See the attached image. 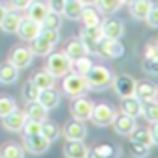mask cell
<instances>
[{
    "instance_id": "53",
    "label": "cell",
    "mask_w": 158,
    "mask_h": 158,
    "mask_svg": "<svg viewBox=\"0 0 158 158\" xmlns=\"http://www.w3.org/2000/svg\"><path fill=\"white\" fill-rule=\"evenodd\" d=\"M156 102H158V97H156Z\"/></svg>"
},
{
    "instance_id": "29",
    "label": "cell",
    "mask_w": 158,
    "mask_h": 158,
    "mask_svg": "<svg viewBox=\"0 0 158 158\" xmlns=\"http://www.w3.org/2000/svg\"><path fill=\"white\" fill-rule=\"evenodd\" d=\"M19 78V69L13 67L10 61L0 65V84H15Z\"/></svg>"
},
{
    "instance_id": "7",
    "label": "cell",
    "mask_w": 158,
    "mask_h": 158,
    "mask_svg": "<svg viewBox=\"0 0 158 158\" xmlns=\"http://www.w3.org/2000/svg\"><path fill=\"white\" fill-rule=\"evenodd\" d=\"M93 106H95V102H93V101H89V99H88V97H84V95L74 97V99H73V102H71V114H73V117L80 119V121H88V119L91 117Z\"/></svg>"
},
{
    "instance_id": "27",
    "label": "cell",
    "mask_w": 158,
    "mask_h": 158,
    "mask_svg": "<svg viewBox=\"0 0 158 158\" xmlns=\"http://www.w3.org/2000/svg\"><path fill=\"white\" fill-rule=\"evenodd\" d=\"M63 52H65L73 61H74V60H78V58H84V56H88V54H89V50L86 48V45H84L80 39H73V41H69Z\"/></svg>"
},
{
    "instance_id": "11",
    "label": "cell",
    "mask_w": 158,
    "mask_h": 158,
    "mask_svg": "<svg viewBox=\"0 0 158 158\" xmlns=\"http://www.w3.org/2000/svg\"><path fill=\"white\" fill-rule=\"evenodd\" d=\"M24 149L30 154H45L50 149V141L39 134V136H24Z\"/></svg>"
},
{
    "instance_id": "32",
    "label": "cell",
    "mask_w": 158,
    "mask_h": 158,
    "mask_svg": "<svg viewBox=\"0 0 158 158\" xmlns=\"http://www.w3.org/2000/svg\"><path fill=\"white\" fill-rule=\"evenodd\" d=\"M128 138H130V141H136V143H143V145L152 147V136H151V130L149 128H138L136 127Z\"/></svg>"
},
{
    "instance_id": "31",
    "label": "cell",
    "mask_w": 158,
    "mask_h": 158,
    "mask_svg": "<svg viewBox=\"0 0 158 158\" xmlns=\"http://www.w3.org/2000/svg\"><path fill=\"white\" fill-rule=\"evenodd\" d=\"M95 6H97V10H99L101 13H104V15H112V13H115V11L121 10L123 0H97Z\"/></svg>"
},
{
    "instance_id": "39",
    "label": "cell",
    "mask_w": 158,
    "mask_h": 158,
    "mask_svg": "<svg viewBox=\"0 0 158 158\" xmlns=\"http://www.w3.org/2000/svg\"><path fill=\"white\" fill-rule=\"evenodd\" d=\"M39 88L37 86H34L32 82H26L24 84V88H23V99L26 101V102H35L37 101V97H39Z\"/></svg>"
},
{
    "instance_id": "48",
    "label": "cell",
    "mask_w": 158,
    "mask_h": 158,
    "mask_svg": "<svg viewBox=\"0 0 158 158\" xmlns=\"http://www.w3.org/2000/svg\"><path fill=\"white\" fill-rule=\"evenodd\" d=\"M149 130H151V136H152V145L158 147V123H152V127Z\"/></svg>"
},
{
    "instance_id": "36",
    "label": "cell",
    "mask_w": 158,
    "mask_h": 158,
    "mask_svg": "<svg viewBox=\"0 0 158 158\" xmlns=\"http://www.w3.org/2000/svg\"><path fill=\"white\" fill-rule=\"evenodd\" d=\"M141 115L152 125V123H158V102L156 101H151V102H143V112Z\"/></svg>"
},
{
    "instance_id": "6",
    "label": "cell",
    "mask_w": 158,
    "mask_h": 158,
    "mask_svg": "<svg viewBox=\"0 0 158 158\" xmlns=\"http://www.w3.org/2000/svg\"><path fill=\"white\" fill-rule=\"evenodd\" d=\"M112 84H114L115 93H117L121 99L136 97V84H138V82L134 80L132 76H128V74H117V76H114Z\"/></svg>"
},
{
    "instance_id": "15",
    "label": "cell",
    "mask_w": 158,
    "mask_h": 158,
    "mask_svg": "<svg viewBox=\"0 0 158 158\" xmlns=\"http://www.w3.org/2000/svg\"><path fill=\"white\" fill-rule=\"evenodd\" d=\"M158 97V86L147 80H141L136 84V99H139L141 102H151L156 101Z\"/></svg>"
},
{
    "instance_id": "20",
    "label": "cell",
    "mask_w": 158,
    "mask_h": 158,
    "mask_svg": "<svg viewBox=\"0 0 158 158\" xmlns=\"http://www.w3.org/2000/svg\"><path fill=\"white\" fill-rule=\"evenodd\" d=\"M37 102L41 106H45L47 110H54L60 106V93L50 88V89H41L39 91V97H37Z\"/></svg>"
},
{
    "instance_id": "1",
    "label": "cell",
    "mask_w": 158,
    "mask_h": 158,
    "mask_svg": "<svg viewBox=\"0 0 158 158\" xmlns=\"http://www.w3.org/2000/svg\"><path fill=\"white\" fill-rule=\"evenodd\" d=\"M86 80H88L89 89H93V91H102V89H106V88L112 84L114 74H112V71H110L108 67H104V65H93V67L89 69V73L86 74Z\"/></svg>"
},
{
    "instance_id": "22",
    "label": "cell",
    "mask_w": 158,
    "mask_h": 158,
    "mask_svg": "<svg viewBox=\"0 0 158 158\" xmlns=\"http://www.w3.org/2000/svg\"><path fill=\"white\" fill-rule=\"evenodd\" d=\"M21 21H23V15L17 13V11H8L2 19V23H0V28H2V32L6 34H17L19 26H21Z\"/></svg>"
},
{
    "instance_id": "10",
    "label": "cell",
    "mask_w": 158,
    "mask_h": 158,
    "mask_svg": "<svg viewBox=\"0 0 158 158\" xmlns=\"http://www.w3.org/2000/svg\"><path fill=\"white\" fill-rule=\"evenodd\" d=\"M41 24L39 23H35V21H32V19H28V17H23V21H21V26H19V30H17V35L23 39V41H34L39 34H41Z\"/></svg>"
},
{
    "instance_id": "50",
    "label": "cell",
    "mask_w": 158,
    "mask_h": 158,
    "mask_svg": "<svg viewBox=\"0 0 158 158\" xmlns=\"http://www.w3.org/2000/svg\"><path fill=\"white\" fill-rule=\"evenodd\" d=\"M8 13V10L4 8V6H0V23H2V19H4V15Z\"/></svg>"
},
{
    "instance_id": "13",
    "label": "cell",
    "mask_w": 158,
    "mask_h": 158,
    "mask_svg": "<svg viewBox=\"0 0 158 158\" xmlns=\"http://www.w3.org/2000/svg\"><path fill=\"white\" fill-rule=\"evenodd\" d=\"M101 30H102V35L108 37V39H121L123 34H125V24L119 21V19H106L101 23Z\"/></svg>"
},
{
    "instance_id": "28",
    "label": "cell",
    "mask_w": 158,
    "mask_h": 158,
    "mask_svg": "<svg viewBox=\"0 0 158 158\" xmlns=\"http://www.w3.org/2000/svg\"><path fill=\"white\" fill-rule=\"evenodd\" d=\"M24 114H26V117H28V119L39 121V123H43V121H47V119H48V110H47L45 106H41L37 101H35V102H28V106H26Z\"/></svg>"
},
{
    "instance_id": "5",
    "label": "cell",
    "mask_w": 158,
    "mask_h": 158,
    "mask_svg": "<svg viewBox=\"0 0 158 158\" xmlns=\"http://www.w3.org/2000/svg\"><path fill=\"white\" fill-rule=\"evenodd\" d=\"M115 115H117V110H115L112 104L101 102V104H95V106H93V112H91V117H89V119H91L93 125H97V127H108V125L114 123Z\"/></svg>"
},
{
    "instance_id": "24",
    "label": "cell",
    "mask_w": 158,
    "mask_h": 158,
    "mask_svg": "<svg viewBox=\"0 0 158 158\" xmlns=\"http://www.w3.org/2000/svg\"><path fill=\"white\" fill-rule=\"evenodd\" d=\"M80 21L84 23V26L93 28V26H101L102 17H101V11H99L97 8H93V6H84L82 15H80Z\"/></svg>"
},
{
    "instance_id": "30",
    "label": "cell",
    "mask_w": 158,
    "mask_h": 158,
    "mask_svg": "<svg viewBox=\"0 0 158 158\" xmlns=\"http://www.w3.org/2000/svg\"><path fill=\"white\" fill-rule=\"evenodd\" d=\"M41 134L52 143V141H56L60 136H61V128H60V125L58 123H54V121H43V125H41Z\"/></svg>"
},
{
    "instance_id": "14",
    "label": "cell",
    "mask_w": 158,
    "mask_h": 158,
    "mask_svg": "<svg viewBox=\"0 0 158 158\" xmlns=\"http://www.w3.org/2000/svg\"><path fill=\"white\" fill-rule=\"evenodd\" d=\"M102 37H104V35H102L101 26H93V28L84 26V30L80 32V37H78V39L86 45V48H88L89 52H95V47H97V43H99Z\"/></svg>"
},
{
    "instance_id": "41",
    "label": "cell",
    "mask_w": 158,
    "mask_h": 158,
    "mask_svg": "<svg viewBox=\"0 0 158 158\" xmlns=\"http://www.w3.org/2000/svg\"><path fill=\"white\" fill-rule=\"evenodd\" d=\"M130 154L134 158H147L149 152H151V147L149 145H143V143H136V141H130Z\"/></svg>"
},
{
    "instance_id": "54",
    "label": "cell",
    "mask_w": 158,
    "mask_h": 158,
    "mask_svg": "<svg viewBox=\"0 0 158 158\" xmlns=\"http://www.w3.org/2000/svg\"><path fill=\"white\" fill-rule=\"evenodd\" d=\"M156 45H158V43H156Z\"/></svg>"
},
{
    "instance_id": "26",
    "label": "cell",
    "mask_w": 158,
    "mask_h": 158,
    "mask_svg": "<svg viewBox=\"0 0 158 158\" xmlns=\"http://www.w3.org/2000/svg\"><path fill=\"white\" fill-rule=\"evenodd\" d=\"M32 43V47H30V50H32V54L34 56H48L52 50H54V43H50V41H47L43 35H37L34 41H30Z\"/></svg>"
},
{
    "instance_id": "19",
    "label": "cell",
    "mask_w": 158,
    "mask_h": 158,
    "mask_svg": "<svg viewBox=\"0 0 158 158\" xmlns=\"http://www.w3.org/2000/svg\"><path fill=\"white\" fill-rule=\"evenodd\" d=\"M141 112H143V102H141L139 99H136V97H127V99H123V102H121V114H125V115L136 119V117L141 115Z\"/></svg>"
},
{
    "instance_id": "37",
    "label": "cell",
    "mask_w": 158,
    "mask_h": 158,
    "mask_svg": "<svg viewBox=\"0 0 158 158\" xmlns=\"http://www.w3.org/2000/svg\"><path fill=\"white\" fill-rule=\"evenodd\" d=\"M41 26L43 28H50V30H60L61 28V15L60 13H54V11H48V15L41 23Z\"/></svg>"
},
{
    "instance_id": "34",
    "label": "cell",
    "mask_w": 158,
    "mask_h": 158,
    "mask_svg": "<svg viewBox=\"0 0 158 158\" xmlns=\"http://www.w3.org/2000/svg\"><path fill=\"white\" fill-rule=\"evenodd\" d=\"M95 151L102 156V158H121V149L112 145V143H101L95 147Z\"/></svg>"
},
{
    "instance_id": "42",
    "label": "cell",
    "mask_w": 158,
    "mask_h": 158,
    "mask_svg": "<svg viewBox=\"0 0 158 158\" xmlns=\"http://www.w3.org/2000/svg\"><path fill=\"white\" fill-rule=\"evenodd\" d=\"M141 69L149 74H158V58H143Z\"/></svg>"
},
{
    "instance_id": "38",
    "label": "cell",
    "mask_w": 158,
    "mask_h": 158,
    "mask_svg": "<svg viewBox=\"0 0 158 158\" xmlns=\"http://www.w3.org/2000/svg\"><path fill=\"white\" fill-rule=\"evenodd\" d=\"M13 110H17V102L13 97H0V119L11 114Z\"/></svg>"
},
{
    "instance_id": "21",
    "label": "cell",
    "mask_w": 158,
    "mask_h": 158,
    "mask_svg": "<svg viewBox=\"0 0 158 158\" xmlns=\"http://www.w3.org/2000/svg\"><path fill=\"white\" fill-rule=\"evenodd\" d=\"M48 11H50V10H48V6H47L45 2H39V0H34V2L30 4V8L26 10V17L41 24V23L45 21V17L48 15Z\"/></svg>"
},
{
    "instance_id": "4",
    "label": "cell",
    "mask_w": 158,
    "mask_h": 158,
    "mask_svg": "<svg viewBox=\"0 0 158 158\" xmlns=\"http://www.w3.org/2000/svg\"><path fill=\"white\" fill-rule=\"evenodd\" d=\"M95 54H99L101 58H108V60H117L125 54V47L123 43H119V39H108L102 37L97 47H95Z\"/></svg>"
},
{
    "instance_id": "23",
    "label": "cell",
    "mask_w": 158,
    "mask_h": 158,
    "mask_svg": "<svg viewBox=\"0 0 158 158\" xmlns=\"http://www.w3.org/2000/svg\"><path fill=\"white\" fill-rule=\"evenodd\" d=\"M82 10H84V4L80 2V0H65L61 15L65 19H69V21H80Z\"/></svg>"
},
{
    "instance_id": "33",
    "label": "cell",
    "mask_w": 158,
    "mask_h": 158,
    "mask_svg": "<svg viewBox=\"0 0 158 158\" xmlns=\"http://www.w3.org/2000/svg\"><path fill=\"white\" fill-rule=\"evenodd\" d=\"M0 158H24V149L17 143H8L0 151Z\"/></svg>"
},
{
    "instance_id": "18",
    "label": "cell",
    "mask_w": 158,
    "mask_h": 158,
    "mask_svg": "<svg viewBox=\"0 0 158 158\" xmlns=\"http://www.w3.org/2000/svg\"><path fill=\"white\" fill-rule=\"evenodd\" d=\"M152 2L151 0H136V2L130 4V17L136 19V21H145L147 15L151 13L152 10Z\"/></svg>"
},
{
    "instance_id": "3",
    "label": "cell",
    "mask_w": 158,
    "mask_h": 158,
    "mask_svg": "<svg viewBox=\"0 0 158 158\" xmlns=\"http://www.w3.org/2000/svg\"><path fill=\"white\" fill-rule=\"evenodd\" d=\"M45 69L48 73H52L56 78L65 76L67 73H71L73 69V60L65 54V52H50L47 56V65Z\"/></svg>"
},
{
    "instance_id": "46",
    "label": "cell",
    "mask_w": 158,
    "mask_h": 158,
    "mask_svg": "<svg viewBox=\"0 0 158 158\" xmlns=\"http://www.w3.org/2000/svg\"><path fill=\"white\" fill-rule=\"evenodd\" d=\"M32 2H34V0H11V6H13V10H17V11H26Z\"/></svg>"
},
{
    "instance_id": "2",
    "label": "cell",
    "mask_w": 158,
    "mask_h": 158,
    "mask_svg": "<svg viewBox=\"0 0 158 158\" xmlns=\"http://www.w3.org/2000/svg\"><path fill=\"white\" fill-rule=\"evenodd\" d=\"M63 93L71 99L74 97H80V95H86L89 91V86H88V80L86 76L82 74H76V73H67L63 76Z\"/></svg>"
},
{
    "instance_id": "45",
    "label": "cell",
    "mask_w": 158,
    "mask_h": 158,
    "mask_svg": "<svg viewBox=\"0 0 158 158\" xmlns=\"http://www.w3.org/2000/svg\"><path fill=\"white\" fill-rule=\"evenodd\" d=\"M63 4H65V0H47L48 10L54 11V13H60V15H61V11H63Z\"/></svg>"
},
{
    "instance_id": "16",
    "label": "cell",
    "mask_w": 158,
    "mask_h": 158,
    "mask_svg": "<svg viewBox=\"0 0 158 158\" xmlns=\"http://www.w3.org/2000/svg\"><path fill=\"white\" fill-rule=\"evenodd\" d=\"M88 147L84 141H76V139H67L63 145V156L65 158H86Z\"/></svg>"
},
{
    "instance_id": "47",
    "label": "cell",
    "mask_w": 158,
    "mask_h": 158,
    "mask_svg": "<svg viewBox=\"0 0 158 158\" xmlns=\"http://www.w3.org/2000/svg\"><path fill=\"white\" fill-rule=\"evenodd\" d=\"M143 58H158V45H147L145 47V56Z\"/></svg>"
},
{
    "instance_id": "17",
    "label": "cell",
    "mask_w": 158,
    "mask_h": 158,
    "mask_svg": "<svg viewBox=\"0 0 158 158\" xmlns=\"http://www.w3.org/2000/svg\"><path fill=\"white\" fill-rule=\"evenodd\" d=\"M112 125H114V128H115V132L119 136H130L132 130L136 128V119L121 114V115H115V119H114Z\"/></svg>"
},
{
    "instance_id": "25",
    "label": "cell",
    "mask_w": 158,
    "mask_h": 158,
    "mask_svg": "<svg viewBox=\"0 0 158 158\" xmlns=\"http://www.w3.org/2000/svg\"><path fill=\"white\" fill-rule=\"evenodd\" d=\"M30 82H32L34 86H37L39 89H50V88H54V84H56V76L45 69V71L35 73V74L32 76Z\"/></svg>"
},
{
    "instance_id": "8",
    "label": "cell",
    "mask_w": 158,
    "mask_h": 158,
    "mask_svg": "<svg viewBox=\"0 0 158 158\" xmlns=\"http://www.w3.org/2000/svg\"><path fill=\"white\" fill-rule=\"evenodd\" d=\"M61 132H63L65 139H76V141H84L86 136H88V128H86L84 121L76 119V117L69 119V121L63 125V130H61Z\"/></svg>"
},
{
    "instance_id": "51",
    "label": "cell",
    "mask_w": 158,
    "mask_h": 158,
    "mask_svg": "<svg viewBox=\"0 0 158 158\" xmlns=\"http://www.w3.org/2000/svg\"><path fill=\"white\" fill-rule=\"evenodd\" d=\"M80 2H82L84 6H95V2H97V0H80Z\"/></svg>"
},
{
    "instance_id": "40",
    "label": "cell",
    "mask_w": 158,
    "mask_h": 158,
    "mask_svg": "<svg viewBox=\"0 0 158 158\" xmlns=\"http://www.w3.org/2000/svg\"><path fill=\"white\" fill-rule=\"evenodd\" d=\"M41 125L39 121H34V119H26L24 127H23V134L24 136H39L41 134Z\"/></svg>"
},
{
    "instance_id": "12",
    "label": "cell",
    "mask_w": 158,
    "mask_h": 158,
    "mask_svg": "<svg viewBox=\"0 0 158 158\" xmlns=\"http://www.w3.org/2000/svg\"><path fill=\"white\" fill-rule=\"evenodd\" d=\"M26 119H28L26 114L17 108L11 114H8L6 117H2V127L6 130H10V132H21L23 127H24V123H26Z\"/></svg>"
},
{
    "instance_id": "49",
    "label": "cell",
    "mask_w": 158,
    "mask_h": 158,
    "mask_svg": "<svg viewBox=\"0 0 158 158\" xmlns=\"http://www.w3.org/2000/svg\"><path fill=\"white\" fill-rule=\"evenodd\" d=\"M86 158H102L95 149H88V154H86Z\"/></svg>"
},
{
    "instance_id": "44",
    "label": "cell",
    "mask_w": 158,
    "mask_h": 158,
    "mask_svg": "<svg viewBox=\"0 0 158 158\" xmlns=\"http://www.w3.org/2000/svg\"><path fill=\"white\" fill-rule=\"evenodd\" d=\"M145 21L151 28H158V6H152V10H151V13L147 15Z\"/></svg>"
},
{
    "instance_id": "52",
    "label": "cell",
    "mask_w": 158,
    "mask_h": 158,
    "mask_svg": "<svg viewBox=\"0 0 158 158\" xmlns=\"http://www.w3.org/2000/svg\"><path fill=\"white\" fill-rule=\"evenodd\" d=\"M132 2H136V0H123V4H128V6H130Z\"/></svg>"
},
{
    "instance_id": "43",
    "label": "cell",
    "mask_w": 158,
    "mask_h": 158,
    "mask_svg": "<svg viewBox=\"0 0 158 158\" xmlns=\"http://www.w3.org/2000/svg\"><path fill=\"white\" fill-rule=\"evenodd\" d=\"M39 35H43L47 41H50V43H58L60 41V30H50V28H41V34Z\"/></svg>"
},
{
    "instance_id": "9",
    "label": "cell",
    "mask_w": 158,
    "mask_h": 158,
    "mask_svg": "<svg viewBox=\"0 0 158 158\" xmlns=\"http://www.w3.org/2000/svg\"><path fill=\"white\" fill-rule=\"evenodd\" d=\"M8 61H10L13 67H17V69L21 71V69H26V67L32 65V61H34V54H32V50L26 48V47H15V48L10 52Z\"/></svg>"
},
{
    "instance_id": "35",
    "label": "cell",
    "mask_w": 158,
    "mask_h": 158,
    "mask_svg": "<svg viewBox=\"0 0 158 158\" xmlns=\"http://www.w3.org/2000/svg\"><path fill=\"white\" fill-rule=\"evenodd\" d=\"M93 67V61H91V58H88V56H84V58H78V60H74L73 61V69L71 71H74L76 74H82V76H86L88 73H89V69Z\"/></svg>"
}]
</instances>
